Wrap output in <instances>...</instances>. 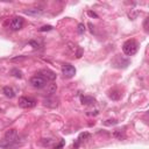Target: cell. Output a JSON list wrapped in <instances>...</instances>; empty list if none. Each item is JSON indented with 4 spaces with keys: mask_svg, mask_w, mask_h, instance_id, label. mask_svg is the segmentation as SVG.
<instances>
[{
    "mask_svg": "<svg viewBox=\"0 0 149 149\" xmlns=\"http://www.w3.org/2000/svg\"><path fill=\"white\" fill-rule=\"evenodd\" d=\"M84 32H85V26H84L83 23H79V25H78V33H79V34H83Z\"/></svg>",
    "mask_w": 149,
    "mask_h": 149,
    "instance_id": "2e32d148",
    "label": "cell"
},
{
    "mask_svg": "<svg viewBox=\"0 0 149 149\" xmlns=\"http://www.w3.org/2000/svg\"><path fill=\"white\" fill-rule=\"evenodd\" d=\"M120 97H121V93L119 91H112L110 93V98L113 100H118V99H120Z\"/></svg>",
    "mask_w": 149,
    "mask_h": 149,
    "instance_id": "4fadbf2b",
    "label": "cell"
},
{
    "mask_svg": "<svg viewBox=\"0 0 149 149\" xmlns=\"http://www.w3.org/2000/svg\"><path fill=\"white\" fill-rule=\"evenodd\" d=\"M23 13L26 15H29V17H40V15L43 14V10L37 8V7H30V8L23 10Z\"/></svg>",
    "mask_w": 149,
    "mask_h": 149,
    "instance_id": "ba28073f",
    "label": "cell"
},
{
    "mask_svg": "<svg viewBox=\"0 0 149 149\" xmlns=\"http://www.w3.org/2000/svg\"><path fill=\"white\" fill-rule=\"evenodd\" d=\"M29 43H30L32 46H34V48H39V43H37V42H35V41H30Z\"/></svg>",
    "mask_w": 149,
    "mask_h": 149,
    "instance_id": "ac0fdd59",
    "label": "cell"
},
{
    "mask_svg": "<svg viewBox=\"0 0 149 149\" xmlns=\"http://www.w3.org/2000/svg\"><path fill=\"white\" fill-rule=\"evenodd\" d=\"M88 14H89L90 17H95V18H98V15H97L96 13H93V12H88Z\"/></svg>",
    "mask_w": 149,
    "mask_h": 149,
    "instance_id": "d6986e66",
    "label": "cell"
},
{
    "mask_svg": "<svg viewBox=\"0 0 149 149\" xmlns=\"http://www.w3.org/2000/svg\"><path fill=\"white\" fill-rule=\"evenodd\" d=\"M4 95H5L6 97H8V98H14V97H15L14 90H13L12 88H10V86H5V88H4Z\"/></svg>",
    "mask_w": 149,
    "mask_h": 149,
    "instance_id": "30bf717a",
    "label": "cell"
},
{
    "mask_svg": "<svg viewBox=\"0 0 149 149\" xmlns=\"http://www.w3.org/2000/svg\"><path fill=\"white\" fill-rule=\"evenodd\" d=\"M47 83L48 82L44 78H42L41 76H39V74H36V76L30 78V85L35 89H43V88H46Z\"/></svg>",
    "mask_w": 149,
    "mask_h": 149,
    "instance_id": "3957f363",
    "label": "cell"
},
{
    "mask_svg": "<svg viewBox=\"0 0 149 149\" xmlns=\"http://www.w3.org/2000/svg\"><path fill=\"white\" fill-rule=\"evenodd\" d=\"M137 49H139V43L133 39L132 40H127L122 46V51L127 56H133L134 54H136Z\"/></svg>",
    "mask_w": 149,
    "mask_h": 149,
    "instance_id": "7a4b0ae2",
    "label": "cell"
},
{
    "mask_svg": "<svg viewBox=\"0 0 149 149\" xmlns=\"http://www.w3.org/2000/svg\"><path fill=\"white\" fill-rule=\"evenodd\" d=\"M114 136H118V137H119V140H121V139H123V137H125V135L121 133V130H115V132H114Z\"/></svg>",
    "mask_w": 149,
    "mask_h": 149,
    "instance_id": "9a60e30c",
    "label": "cell"
},
{
    "mask_svg": "<svg viewBox=\"0 0 149 149\" xmlns=\"http://www.w3.org/2000/svg\"><path fill=\"white\" fill-rule=\"evenodd\" d=\"M52 27L51 26H43L42 28H40V32H46V30H51Z\"/></svg>",
    "mask_w": 149,
    "mask_h": 149,
    "instance_id": "e0dca14e",
    "label": "cell"
},
{
    "mask_svg": "<svg viewBox=\"0 0 149 149\" xmlns=\"http://www.w3.org/2000/svg\"><path fill=\"white\" fill-rule=\"evenodd\" d=\"M36 105V101L29 97H21L19 99V106L22 108H33Z\"/></svg>",
    "mask_w": 149,
    "mask_h": 149,
    "instance_id": "5b68a950",
    "label": "cell"
},
{
    "mask_svg": "<svg viewBox=\"0 0 149 149\" xmlns=\"http://www.w3.org/2000/svg\"><path fill=\"white\" fill-rule=\"evenodd\" d=\"M88 137H90V134H89V133H82V134L79 135V137L77 139V141L81 143V142L83 141V139L85 140V139H88Z\"/></svg>",
    "mask_w": 149,
    "mask_h": 149,
    "instance_id": "5bb4252c",
    "label": "cell"
},
{
    "mask_svg": "<svg viewBox=\"0 0 149 149\" xmlns=\"http://www.w3.org/2000/svg\"><path fill=\"white\" fill-rule=\"evenodd\" d=\"M37 74H39V76H41L42 78H44L47 82H54L56 79V73L54 71L49 70V69H43Z\"/></svg>",
    "mask_w": 149,
    "mask_h": 149,
    "instance_id": "8992f818",
    "label": "cell"
},
{
    "mask_svg": "<svg viewBox=\"0 0 149 149\" xmlns=\"http://www.w3.org/2000/svg\"><path fill=\"white\" fill-rule=\"evenodd\" d=\"M21 143H19V135L18 132L15 129H10L6 132L4 139L0 141V147L5 148V149H11V148H15L18 146H20Z\"/></svg>",
    "mask_w": 149,
    "mask_h": 149,
    "instance_id": "6da1fadb",
    "label": "cell"
},
{
    "mask_svg": "<svg viewBox=\"0 0 149 149\" xmlns=\"http://www.w3.org/2000/svg\"><path fill=\"white\" fill-rule=\"evenodd\" d=\"M11 29L12 30H20L23 27V19L21 17H14L11 20Z\"/></svg>",
    "mask_w": 149,
    "mask_h": 149,
    "instance_id": "52a82bcc",
    "label": "cell"
},
{
    "mask_svg": "<svg viewBox=\"0 0 149 149\" xmlns=\"http://www.w3.org/2000/svg\"><path fill=\"white\" fill-rule=\"evenodd\" d=\"M11 74H13V76L17 77V78H21L22 77V72L19 69H17V68H14V69L11 70Z\"/></svg>",
    "mask_w": 149,
    "mask_h": 149,
    "instance_id": "7c38bea8",
    "label": "cell"
},
{
    "mask_svg": "<svg viewBox=\"0 0 149 149\" xmlns=\"http://www.w3.org/2000/svg\"><path fill=\"white\" fill-rule=\"evenodd\" d=\"M95 103H96V99L92 98V97H88V96L82 97V104L83 105H91V104H95Z\"/></svg>",
    "mask_w": 149,
    "mask_h": 149,
    "instance_id": "8fae6325",
    "label": "cell"
},
{
    "mask_svg": "<svg viewBox=\"0 0 149 149\" xmlns=\"http://www.w3.org/2000/svg\"><path fill=\"white\" fill-rule=\"evenodd\" d=\"M62 73L65 78H72L76 74V69L71 64H63L62 65Z\"/></svg>",
    "mask_w": 149,
    "mask_h": 149,
    "instance_id": "277c9868",
    "label": "cell"
},
{
    "mask_svg": "<svg viewBox=\"0 0 149 149\" xmlns=\"http://www.w3.org/2000/svg\"><path fill=\"white\" fill-rule=\"evenodd\" d=\"M56 90H57V85L55 83H51V84H47V95L51 96L54 93H56Z\"/></svg>",
    "mask_w": 149,
    "mask_h": 149,
    "instance_id": "9c48e42d",
    "label": "cell"
}]
</instances>
